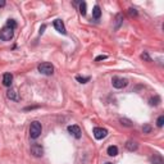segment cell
<instances>
[{
    "mask_svg": "<svg viewBox=\"0 0 164 164\" xmlns=\"http://www.w3.org/2000/svg\"><path fill=\"white\" fill-rule=\"evenodd\" d=\"M41 132H43V127H41V123L37 121H33L30 126V136L31 139H37L40 137Z\"/></svg>",
    "mask_w": 164,
    "mask_h": 164,
    "instance_id": "6da1fadb",
    "label": "cell"
},
{
    "mask_svg": "<svg viewBox=\"0 0 164 164\" xmlns=\"http://www.w3.org/2000/svg\"><path fill=\"white\" fill-rule=\"evenodd\" d=\"M13 36H14V30H12L10 27H8V26H5V27H3L1 30H0V40L3 41H10Z\"/></svg>",
    "mask_w": 164,
    "mask_h": 164,
    "instance_id": "7a4b0ae2",
    "label": "cell"
},
{
    "mask_svg": "<svg viewBox=\"0 0 164 164\" xmlns=\"http://www.w3.org/2000/svg\"><path fill=\"white\" fill-rule=\"evenodd\" d=\"M37 69H38V72L43 73V75H45V76H51V75L54 73V67H53V64L46 63V62L38 64Z\"/></svg>",
    "mask_w": 164,
    "mask_h": 164,
    "instance_id": "3957f363",
    "label": "cell"
},
{
    "mask_svg": "<svg viewBox=\"0 0 164 164\" xmlns=\"http://www.w3.org/2000/svg\"><path fill=\"white\" fill-rule=\"evenodd\" d=\"M112 83H113V87H115V89H123L128 85V80L123 78V77H119V76H114L112 78Z\"/></svg>",
    "mask_w": 164,
    "mask_h": 164,
    "instance_id": "277c9868",
    "label": "cell"
},
{
    "mask_svg": "<svg viewBox=\"0 0 164 164\" xmlns=\"http://www.w3.org/2000/svg\"><path fill=\"white\" fill-rule=\"evenodd\" d=\"M31 154L36 158H41L44 155V147L40 145V144H33L31 146Z\"/></svg>",
    "mask_w": 164,
    "mask_h": 164,
    "instance_id": "5b68a950",
    "label": "cell"
},
{
    "mask_svg": "<svg viewBox=\"0 0 164 164\" xmlns=\"http://www.w3.org/2000/svg\"><path fill=\"white\" fill-rule=\"evenodd\" d=\"M92 132H94V136L96 140H103L104 137H107V135H108V131L105 130V128H101V127H95Z\"/></svg>",
    "mask_w": 164,
    "mask_h": 164,
    "instance_id": "8992f818",
    "label": "cell"
},
{
    "mask_svg": "<svg viewBox=\"0 0 164 164\" xmlns=\"http://www.w3.org/2000/svg\"><path fill=\"white\" fill-rule=\"evenodd\" d=\"M68 132H69L70 135H73L76 139H81V130H80V127L76 126V124L68 126Z\"/></svg>",
    "mask_w": 164,
    "mask_h": 164,
    "instance_id": "52a82bcc",
    "label": "cell"
},
{
    "mask_svg": "<svg viewBox=\"0 0 164 164\" xmlns=\"http://www.w3.org/2000/svg\"><path fill=\"white\" fill-rule=\"evenodd\" d=\"M54 28L58 31V32H60V33H63V35H66L67 33V31H66V27H64V23L60 19H55L54 21Z\"/></svg>",
    "mask_w": 164,
    "mask_h": 164,
    "instance_id": "ba28073f",
    "label": "cell"
},
{
    "mask_svg": "<svg viewBox=\"0 0 164 164\" xmlns=\"http://www.w3.org/2000/svg\"><path fill=\"white\" fill-rule=\"evenodd\" d=\"M6 96H8V99H10V100H13V101L19 100L18 92H17V90H14V89H9L8 91H6Z\"/></svg>",
    "mask_w": 164,
    "mask_h": 164,
    "instance_id": "9c48e42d",
    "label": "cell"
},
{
    "mask_svg": "<svg viewBox=\"0 0 164 164\" xmlns=\"http://www.w3.org/2000/svg\"><path fill=\"white\" fill-rule=\"evenodd\" d=\"M12 82H13V75L12 73H5L3 76V85L6 86V87H10Z\"/></svg>",
    "mask_w": 164,
    "mask_h": 164,
    "instance_id": "30bf717a",
    "label": "cell"
},
{
    "mask_svg": "<svg viewBox=\"0 0 164 164\" xmlns=\"http://www.w3.org/2000/svg\"><path fill=\"white\" fill-rule=\"evenodd\" d=\"M126 147H127L128 151H136L137 147H139V145H137V142L130 140V141H127V142H126Z\"/></svg>",
    "mask_w": 164,
    "mask_h": 164,
    "instance_id": "8fae6325",
    "label": "cell"
},
{
    "mask_svg": "<svg viewBox=\"0 0 164 164\" xmlns=\"http://www.w3.org/2000/svg\"><path fill=\"white\" fill-rule=\"evenodd\" d=\"M108 155L109 156H117L118 155V147L115 146V145H110L108 147Z\"/></svg>",
    "mask_w": 164,
    "mask_h": 164,
    "instance_id": "7c38bea8",
    "label": "cell"
},
{
    "mask_svg": "<svg viewBox=\"0 0 164 164\" xmlns=\"http://www.w3.org/2000/svg\"><path fill=\"white\" fill-rule=\"evenodd\" d=\"M92 17L95 19H99L101 17V10H100V6L99 5H95L94 9H92Z\"/></svg>",
    "mask_w": 164,
    "mask_h": 164,
    "instance_id": "4fadbf2b",
    "label": "cell"
},
{
    "mask_svg": "<svg viewBox=\"0 0 164 164\" xmlns=\"http://www.w3.org/2000/svg\"><path fill=\"white\" fill-rule=\"evenodd\" d=\"M151 163L153 164H163V158L159 154H154V156L151 158Z\"/></svg>",
    "mask_w": 164,
    "mask_h": 164,
    "instance_id": "5bb4252c",
    "label": "cell"
},
{
    "mask_svg": "<svg viewBox=\"0 0 164 164\" xmlns=\"http://www.w3.org/2000/svg\"><path fill=\"white\" fill-rule=\"evenodd\" d=\"M119 122L123 126H126V127H132L133 126V123H132V121H130V119H127V118H121Z\"/></svg>",
    "mask_w": 164,
    "mask_h": 164,
    "instance_id": "9a60e30c",
    "label": "cell"
},
{
    "mask_svg": "<svg viewBox=\"0 0 164 164\" xmlns=\"http://www.w3.org/2000/svg\"><path fill=\"white\" fill-rule=\"evenodd\" d=\"M149 103H150V105L156 107V105H159V103H160V98H159V96H154V98H151L149 100Z\"/></svg>",
    "mask_w": 164,
    "mask_h": 164,
    "instance_id": "2e32d148",
    "label": "cell"
},
{
    "mask_svg": "<svg viewBox=\"0 0 164 164\" xmlns=\"http://www.w3.org/2000/svg\"><path fill=\"white\" fill-rule=\"evenodd\" d=\"M80 12H81L82 15H86V3L85 1L80 3Z\"/></svg>",
    "mask_w": 164,
    "mask_h": 164,
    "instance_id": "e0dca14e",
    "label": "cell"
},
{
    "mask_svg": "<svg viewBox=\"0 0 164 164\" xmlns=\"http://www.w3.org/2000/svg\"><path fill=\"white\" fill-rule=\"evenodd\" d=\"M76 80L78 81L80 83H86V82H89L90 81V77H81V76H77L76 77Z\"/></svg>",
    "mask_w": 164,
    "mask_h": 164,
    "instance_id": "ac0fdd59",
    "label": "cell"
},
{
    "mask_svg": "<svg viewBox=\"0 0 164 164\" xmlns=\"http://www.w3.org/2000/svg\"><path fill=\"white\" fill-rule=\"evenodd\" d=\"M115 21H117V24H115V30H118L119 28V26L122 23V21H123V17H122V14H117V18H115Z\"/></svg>",
    "mask_w": 164,
    "mask_h": 164,
    "instance_id": "d6986e66",
    "label": "cell"
},
{
    "mask_svg": "<svg viewBox=\"0 0 164 164\" xmlns=\"http://www.w3.org/2000/svg\"><path fill=\"white\" fill-rule=\"evenodd\" d=\"M6 26H8V27H10L12 30H14V28L17 27V23H15L14 19H9V21L6 22Z\"/></svg>",
    "mask_w": 164,
    "mask_h": 164,
    "instance_id": "ffe728a7",
    "label": "cell"
},
{
    "mask_svg": "<svg viewBox=\"0 0 164 164\" xmlns=\"http://www.w3.org/2000/svg\"><path fill=\"white\" fill-rule=\"evenodd\" d=\"M156 124H158V127H163V124H164V115H160V117L158 118Z\"/></svg>",
    "mask_w": 164,
    "mask_h": 164,
    "instance_id": "44dd1931",
    "label": "cell"
},
{
    "mask_svg": "<svg viewBox=\"0 0 164 164\" xmlns=\"http://www.w3.org/2000/svg\"><path fill=\"white\" fill-rule=\"evenodd\" d=\"M142 131H144V133H150L151 132V127H150L149 124H146V126L142 127Z\"/></svg>",
    "mask_w": 164,
    "mask_h": 164,
    "instance_id": "7402d4cb",
    "label": "cell"
},
{
    "mask_svg": "<svg viewBox=\"0 0 164 164\" xmlns=\"http://www.w3.org/2000/svg\"><path fill=\"white\" fill-rule=\"evenodd\" d=\"M141 58H142V59H145L146 62H151V59H150V57H149V55H147V53L141 54Z\"/></svg>",
    "mask_w": 164,
    "mask_h": 164,
    "instance_id": "603a6c76",
    "label": "cell"
},
{
    "mask_svg": "<svg viewBox=\"0 0 164 164\" xmlns=\"http://www.w3.org/2000/svg\"><path fill=\"white\" fill-rule=\"evenodd\" d=\"M128 10H130V14H131V15H135V17H136V15H137V12H136V9H133V8H130V9H128Z\"/></svg>",
    "mask_w": 164,
    "mask_h": 164,
    "instance_id": "cb8c5ba5",
    "label": "cell"
},
{
    "mask_svg": "<svg viewBox=\"0 0 164 164\" xmlns=\"http://www.w3.org/2000/svg\"><path fill=\"white\" fill-rule=\"evenodd\" d=\"M107 55H99L98 58H96V59H95V62H99V60H103V59H107Z\"/></svg>",
    "mask_w": 164,
    "mask_h": 164,
    "instance_id": "d4e9b609",
    "label": "cell"
},
{
    "mask_svg": "<svg viewBox=\"0 0 164 164\" xmlns=\"http://www.w3.org/2000/svg\"><path fill=\"white\" fill-rule=\"evenodd\" d=\"M4 5H5V1L4 0H0V8H3Z\"/></svg>",
    "mask_w": 164,
    "mask_h": 164,
    "instance_id": "484cf974",
    "label": "cell"
},
{
    "mask_svg": "<svg viewBox=\"0 0 164 164\" xmlns=\"http://www.w3.org/2000/svg\"><path fill=\"white\" fill-rule=\"evenodd\" d=\"M45 27H46V26H45V24H44V26H43V27H41V28H40V33H43V32H44V30H45Z\"/></svg>",
    "mask_w": 164,
    "mask_h": 164,
    "instance_id": "4316f807",
    "label": "cell"
},
{
    "mask_svg": "<svg viewBox=\"0 0 164 164\" xmlns=\"http://www.w3.org/2000/svg\"><path fill=\"white\" fill-rule=\"evenodd\" d=\"M104 164H113V163H109V162H108V163H104Z\"/></svg>",
    "mask_w": 164,
    "mask_h": 164,
    "instance_id": "83f0119b",
    "label": "cell"
}]
</instances>
